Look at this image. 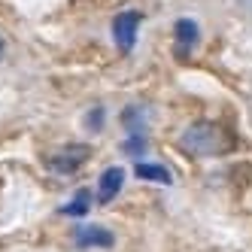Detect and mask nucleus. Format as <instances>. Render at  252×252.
<instances>
[{"instance_id": "nucleus-7", "label": "nucleus", "mask_w": 252, "mask_h": 252, "mask_svg": "<svg viewBox=\"0 0 252 252\" xmlns=\"http://www.w3.org/2000/svg\"><path fill=\"white\" fill-rule=\"evenodd\" d=\"M134 173L140 179H146V183H161V186H170L173 183V176L164 164H155V161H140V164L134 167Z\"/></svg>"}, {"instance_id": "nucleus-6", "label": "nucleus", "mask_w": 252, "mask_h": 252, "mask_svg": "<svg viewBox=\"0 0 252 252\" xmlns=\"http://www.w3.org/2000/svg\"><path fill=\"white\" fill-rule=\"evenodd\" d=\"M122 186H125V170L122 167H106L100 173V179H97V201L100 204L116 201V194L122 191Z\"/></svg>"}, {"instance_id": "nucleus-3", "label": "nucleus", "mask_w": 252, "mask_h": 252, "mask_svg": "<svg viewBox=\"0 0 252 252\" xmlns=\"http://www.w3.org/2000/svg\"><path fill=\"white\" fill-rule=\"evenodd\" d=\"M140 25H143V12H137V9H125L113 19V40H116L119 52H131L137 46Z\"/></svg>"}, {"instance_id": "nucleus-10", "label": "nucleus", "mask_w": 252, "mask_h": 252, "mask_svg": "<svg viewBox=\"0 0 252 252\" xmlns=\"http://www.w3.org/2000/svg\"><path fill=\"white\" fill-rule=\"evenodd\" d=\"M103 119H106V110H103V106H92V110L85 113V128L92 131V134L100 131V128H103Z\"/></svg>"}, {"instance_id": "nucleus-12", "label": "nucleus", "mask_w": 252, "mask_h": 252, "mask_svg": "<svg viewBox=\"0 0 252 252\" xmlns=\"http://www.w3.org/2000/svg\"><path fill=\"white\" fill-rule=\"evenodd\" d=\"M0 58H3V40H0Z\"/></svg>"}, {"instance_id": "nucleus-9", "label": "nucleus", "mask_w": 252, "mask_h": 252, "mask_svg": "<svg viewBox=\"0 0 252 252\" xmlns=\"http://www.w3.org/2000/svg\"><path fill=\"white\" fill-rule=\"evenodd\" d=\"M122 122H125V128H128L131 134H143V128H146V119H143L140 106H128V110L122 113Z\"/></svg>"}, {"instance_id": "nucleus-1", "label": "nucleus", "mask_w": 252, "mask_h": 252, "mask_svg": "<svg viewBox=\"0 0 252 252\" xmlns=\"http://www.w3.org/2000/svg\"><path fill=\"white\" fill-rule=\"evenodd\" d=\"M183 152L194 155V158H213V155H225L237 146V137L225 122H213V119H201L191 122L179 137Z\"/></svg>"}, {"instance_id": "nucleus-8", "label": "nucleus", "mask_w": 252, "mask_h": 252, "mask_svg": "<svg viewBox=\"0 0 252 252\" xmlns=\"http://www.w3.org/2000/svg\"><path fill=\"white\" fill-rule=\"evenodd\" d=\"M88 207H92V194H88V189H79L73 194V201H67L61 207V216H67V219H82V216H88Z\"/></svg>"}, {"instance_id": "nucleus-11", "label": "nucleus", "mask_w": 252, "mask_h": 252, "mask_svg": "<svg viewBox=\"0 0 252 252\" xmlns=\"http://www.w3.org/2000/svg\"><path fill=\"white\" fill-rule=\"evenodd\" d=\"M122 149L128 155H143V152H146V134H131L128 140L122 143Z\"/></svg>"}, {"instance_id": "nucleus-2", "label": "nucleus", "mask_w": 252, "mask_h": 252, "mask_svg": "<svg viewBox=\"0 0 252 252\" xmlns=\"http://www.w3.org/2000/svg\"><path fill=\"white\" fill-rule=\"evenodd\" d=\"M92 158V149L85 146V143H64V146H58L55 152H49L46 164L52 173H61V176H70L82 170V164Z\"/></svg>"}, {"instance_id": "nucleus-4", "label": "nucleus", "mask_w": 252, "mask_h": 252, "mask_svg": "<svg viewBox=\"0 0 252 252\" xmlns=\"http://www.w3.org/2000/svg\"><path fill=\"white\" fill-rule=\"evenodd\" d=\"M73 243L79 249H113L116 246V234L103 225H79L73 231Z\"/></svg>"}, {"instance_id": "nucleus-5", "label": "nucleus", "mask_w": 252, "mask_h": 252, "mask_svg": "<svg viewBox=\"0 0 252 252\" xmlns=\"http://www.w3.org/2000/svg\"><path fill=\"white\" fill-rule=\"evenodd\" d=\"M197 40H201V28H197L194 19H179L173 25V43H176L179 58H186L189 52L197 46Z\"/></svg>"}]
</instances>
